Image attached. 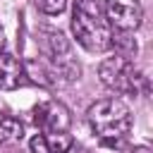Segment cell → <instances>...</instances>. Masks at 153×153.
Instances as JSON below:
<instances>
[{"instance_id": "obj_1", "label": "cell", "mask_w": 153, "mask_h": 153, "mask_svg": "<svg viewBox=\"0 0 153 153\" xmlns=\"http://www.w3.org/2000/svg\"><path fill=\"white\" fill-rule=\"evenodd\" d=\"M72 31L76 43L84 45L88 53H103L112 45V29L98 0H74Z\"/></svg>"}, {"instance_id": "obj_2", "label": "cell", "mask_w": 153, "mask_h": 153, "mask_svg": "<svg viewBox=\"0 0 153 153\" xmlns=\"http://www.w3.org/2000/svg\"><path fill=\"white\" fill-rule=\"evenodd\" d=\"M86 117H88L93 134L105 143H120L122 139H127L131 129V112L120 98L96 100L88 108Z\"/></svg>"}, {"instance_id": "obj_3", "label": "cell", "mask_w": 153, "mask_h": 153, "mask_svg": "<svg viewBox=\"0 0 153 153\" xmlns=\"http://www.w3.org/2000/svg\"><path fill=\"white\" fill-rule=\"evenodd\" d=\"M98 76L103 86H108L115 93H139L141 88H146L143 74L134 67L129 57H122V55L105 57L98 67Z\"/></svg>"}, {"instance_id": "obj_4", "label": "cell", "mask_w": 153, "mask_h": 153, "mask_svg": "<svg viewBox=\"0 0 153 153\" xmlns=\"http://www.w3.org/2000/svg\"><path fill=\"white\" fill-rule=\"evenodd\" d=\"M103 12H105L110 29H115L120 33L136 31L141 26V19H143V10H141L139 0H105Z\"/></svg>"}, {"instance_id": "obj_5", "label": "cell", "mask_w": 153, "mask_h": 153, "mask_svg": "<svg viewBox=\"0 0 153 153\" xmlns=\"http://www.w3.org/2000/svg\"><path fill=\"white\" fill-rule=\"evenodd\" d=\"M33 122L45 131H69V110L57 100H45L33 110Z\"/></svg>"}, {"instance_id": "obj_6", "label": "cell", "mask_w": 153, "mask_h": 153, "mask_svg": "<svg viewBox=\"0 0 153 153\" xmlns=\"http://www.w3.org/2000/svg\"><path fill=\"white\" fill-rule=\"evenodd\" d=\"M22 84H24V65L10 53H0V88L14 91Z\"/></svg>"}, {"instance_id": "obj_7", "label": "cell", "mask_w": 153, "mask_h": 153, "mask_svg": "<svg viewBox=\"0 0 153 153\" xmlns=\"http://www.w3.org/2000/svg\"><path fill=\"white\" fill-rule=\"evenodd\" d=\"M24 136V127L17 117L12 115H0V146H12L19 143Z\"/></svg>"}, {"instance_id": "obj_8", "label": "cell", "mask_w": 153, "mask_h": 153, "mask_svg": "<svg viewBox=\"0 0 153 153\" xmlns=\"http://www.w3.org/2000/svg\"><path fill=\"white\" fill-rule=\"evenodd\" d=\"M45 141H48V148L50 153H67L72 148V134L69 131H53V134H43Z\"/></svg>"}, {"instance_id": "obj_9", "label": "cell", "mask_w": 153, "mask_h": 153, "mask_svg": "<svg viewBox=\"0 0 153 153\" xmlns=\"http://www.w3.org/2000/svg\"><path fill=\"white\" fill-rule=\"evenodd\" d=\"M33 2L45 14H60L65 10V5H67V0H33Z\"/></svg>"}, {"instance_id": "obj_10", "label": "cell", "mask_w": 153, "mask_h": 153, "mask_svg": "<svg viewBox=\"0 0 153 153\" xmlns=\"http://www.w3.org/2000/svg\"><path fill=\"white\" fill-rule=\"evenodd\" d=\"M29 148H31V153H50L48 141H45V136H43V134H36V136L29 141Z\"/></svg>"}, {"instance_id": "obj_11", "label": "cell", "mask_w": 153, "mask_h": 153, "mask_svg": "<svg viewBox=\"0 0 153 153\" xmlns=\"http://www.w3.org/2000/svg\"><path fill=\"white\" fill-rule=\"evenodd\" d=\"M2 45H5V29L0 26V50H2Z\"/></svg>"}]
</instances>
